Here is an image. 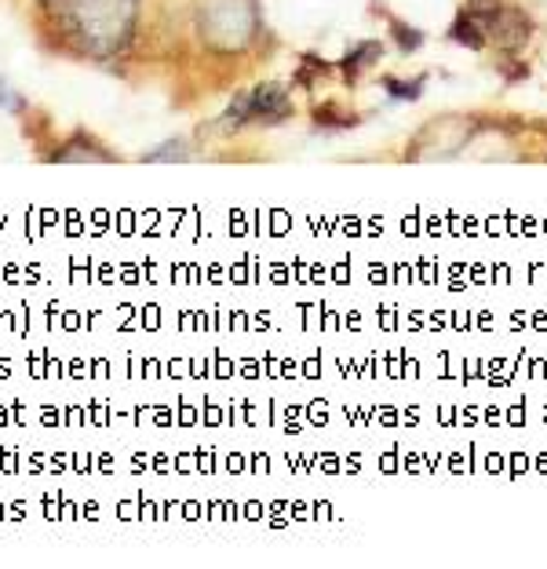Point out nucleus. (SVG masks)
Returning a JSON list of instances; mask_svg holds the SVG:
<instances>
[{"label":"nucleus","instance_id":"f257e3e1","mask_svg":"<svg viewBox=\"0 0 547 569\" xmlns=\"http://www.w3.org/2000/svg\"><path fill=\"white\" fill-rule=\"evenodd\" d=\"M139 0H73L67 26L91 59H110L132 44Z\"/></svg>","mask_w":547,"mask_h":569},{"label":"nucleus","instance_id":"f03ea898","mask_svg":"<svg viewBox=\"0 0 547 569\" xmlns=\"http://www.w3.org/2000/svg\"><path fill=\"white\" fill-rule=\"evenodd\" d=\"M259 8L256 0H201L198 30L212 51H241L256 37Z\"/></svg>","mask_w":547,"mask_h":569},{"label":"nucleus","instance_id":"7ed1b4c3","mask_svg":"<svg viewBox=\"0 0 547 569\" xmlns=\"http://www.w3.org/2000/svg\"><path fill=\"white\" fill-rule=\"evenodd\" d=\"M292 118V99L289 88L281 81H263L256 84L252 92L233 96V102L227 107L223 121L227 128H241V124H281Z\"/></svg>","mask_w":547,"mask_h":569},{"label":"nucleus","instance_id":"20e7f679","mask_svg":"<svg viewBox=\"0 0 547 569\" xmlns=\"http://www.w3.org/2000/svg\"><path fill=\"white\" fill-rule=\"evenodd\" d=\"M56 161H113V153L102 147V142H96L91 136L77 132L70 139V147L56 150Z\"/></svg>","mask_w":547,"mask_h":569},{"label":"nucleus","instance_id":"39448f33","mask_svg":"<svg viewBox=\"0 0 547 569\" xmlns=\"http://www.w3.org/2000/svg\"><path fill=\"white\" fill-rule=\"evenodd\" d=\"M380 56H384V44H380V41H365V44H358V48H350V56H344L340 70H344L347 81H358V73H361L365 67H372V62L380 59Z\"/></svg>","mask_w":547,"mask_h":569},{"label":"nucleus","instance_id":"423d86ee","mask_svg":"<svg viewBox=\"0 0 547 569\" xmlns=\"http://www.w3.org/2000/svg\"><path fill=\"white\" fill-rule=\"evenodd\" d=\"M449 33H452V41H460L467 48H481V44H486V33L478 30V19L467 16V11H460V19L452 22Z\"/></svg>","mask_w":547,"mask_h":569},{"label":"nucleus","instance_id":"0eeeda50","mask_svg":"<svg viewBox=\"0 0 547 569\" xmlns=\"http://www.w3.org/2000/svg\"><path fill=\"white\" fill-rule=\"evenodd\" d=\"M190 158V147L182 139H165L158 150H150V153H142V161H187Z\"/></svg>","mask_w":547,"mask_h":569},{"label":"nucleus","instance_id":"6e6552de","mask_svg":"<svg viewBox=\"0 0 547 569\" xmlns=\"http://www.w3.org/2000/svg\"><path fill=\"white\" fill-rule=\"evenodd\" d=\"M321 73H329V62H321L318 56H304V70L296 73L299 84H315Z\"/></svg>","mask_w":547,"mask_h":569},{"label":"nucleus","instance_id":"1a4fd4ad","mask_svg":"<svg viewBox=\"0 0 547 569\" xmlns=\"http://www.w3.org/2000/svg\"><path fill=\"white\" fill-rule=\"evenodd\" d=\"M390 33L398 37V44H401V51H416L424 44V37H420V30H409V26H401V22H390Z\"/></svg>","mask_w":547,"mask_h":569},{"label":"nucleus","instance_id":"9d476101","mask_svg":"<svg viewBox=\"0 0 547 569\" xmlns=\"http://www.w3.org/2000/svg\"><path fill=\"white\" fill-rule=\"evenodd\" d=\"M384 88L395 99H416L424 92V81H416V84H401V81H395V77H384Z\"/></svg>","mask_w":547,"mask_h":569},{"label":"nucleus","instance_id":"9b49d317","mask_svg":"<svg viewBox=\"0 0 547 569\" xmlns=\"http://www.w3.org/2000/svg\"><path fill=\"white\" fill-rule=\"evenodd\" d=\"M41 4H44V11H51V16H59L62 22H67V11H70L73 0H41Z\"/></svg>","mask_w":547,"mask_h":569},{"label":"nucleus","instance_id":"f8f14e48","mask_svg":"<svg viewBox=\"0 0 547 569\" xmlns=\"http://www.w3.org/2000/svg\"><path fill=\"white\" fill-rule=\"evenodd\" d=\"M8 102H16V107H22V99H19L16 92H11L8 81H4V77H0V107H8Z\"/></svg>","mask_w":547,"mask_h":569}]
</instances>
